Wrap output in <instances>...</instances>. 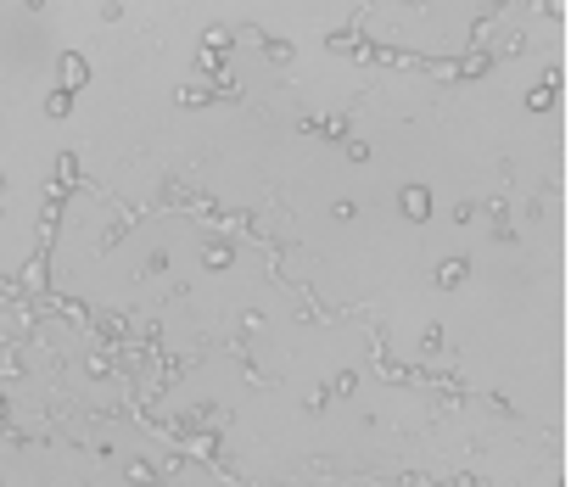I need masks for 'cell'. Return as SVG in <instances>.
Here are the masks:
<instances>
[{
  "mask_svg": "<svg viewBox=\"0 0 571 487\" xmlns=\"http://www.w3.org/2000/svg\"><path fill=\"white\" fill-rule=\"evenodd\" d=\"M398 213L415 219V224H426V219H431V191H426V185H403V191H398Z\"/></svg>",
  "mask_w": 571,
  "mask_h": 487,
  "instance_id": "6da1fadb",
  "label": "cell"
},
{
  "mask_svg": "<svg viewBox=\"0 0 571 487\" xmlns=\"http://www.w3.org/2000/svg\"><path fill=\"white\" fill-rule=\"evenodd\" d=\"M241 39H258V45H263L274 62H292V56H297V51H292V39H269V34H263V28H252V23L241 28Z\"/></svg>",
  "mask_w": 571,
  "mask_h": 487,
  "instance_id": "7a4b0ae2",
  "label": "cell"
},
{
  "mask_svg": "<svg viewBox=\"0 0 571 487\" xmlns=\"http://www.w3.org/2000/svg\"><path fill=\"white\" fill-rule=\"evenodd\" d=\"M303 135H325V140H347V118H303Z\"/></svg>",
  "mask_w": 571,
  "mask_h": 487,
  "instance_id": "3957f363",
  "label": "cell"
},
{
  "mask_svg": "<svg viewBox=\"0 0 571 487\" xmlns=\"http://www.w3.org/2000/svg\"><path fill=\"white\" fill-rule=\"evenodd\" d=\"M85 78H90V67H85V56H78V51H67V56H62V90L73 96L78 85H85Z\"/></svg>",
  "mask_w": 571,
  "mask_h": 487,
  "instance_id": "277c9868",
  "label": "cell"
},
{
  "mask_svg": "<svg viewBox=\"0 0 571 487\" xmlns=\"http://www.w3.org/2000/svg\"><path fill=\"white\" fill-rule=\"evenodd\" d=\"M465 274H471V263H465V258H442V263H437V286H460Z\"/></svg>",
  "mask_w": 571,
  "mask_h": 487,
  "instance_id": "5b68a950",
  "label": "cell"
},
{
  "mask_svg": "<svg viewBox=\"0 0 571 487\" xmlns=\"http://www.w3.org/2000/svg\"><path fill=\"white\" fill-rule=\"evenodd\" d=\"M202 263H208V269H230V263H235L230 241H208V252H202Z\"/></svg>",
  "mask_w": 571,
  "mask_h": 487,
  "instance_id": "8992f818",
  "label": "cell"
},
{
  "mask_svg": "<svg viewBox=\"0 0 571 487\" xmlns=\"http://www.w3.org/2000/svg\"><path fill=\"white\" fill-rule=\"evenodd\" d=\"M124 325H129L124 314H112V319H101V325H96V336H101V342H118V336H124Z\"/></svg>",
  "mask_w": 571,
  "mask_h": 487,
  "instance_id": "52a82bcc",
  "label": "cell"
},
{
  "mask_svg": "<svg viewBox=\"0 0 571 487\" xmlns=\"http://www.w3.org/2000/svg\"><path fill=\"white\" fill-rule=\"evenodd\" d=\"M56 185H78V162L62 151V162H56Z\"/></svg>",
  "mask_w": 571,
  "mask_h": 487,
  "instance_id": "ba28073f",
  "label": "cell"
},
{
  "mask_svg": "<svg viewBox=\"0 0 571 487\" xmlns=\"http://www.w3.org/2000/svg\"><path fill=\"white\" fill-rule=\"evenodd\" d=\"M67 107H73V96H67V90H56V96L45 101V118H67Z\"/></svg>",
  "mask_w": 571,
  "mask_h": 487,
  "instance_id": "9c48e42d",
  "label": "cell"
},
{
  "mask_svg": "<svg viewBox=\"0 0 571 487\" xmlns=\"http://www.w3.org/2000/svg\"><path fill=\"white\" fill-rule=\"evenodd\" d=\"M554 90H560V85H549V78H543V85L526 96V107H549V101H554Z\"/></svg>",
  "mask_w": 571,
  "mask_h": 487,
  "instance_id": "30bf717a",
  "label": "cell"
},
{
  "mask_svg": "<svg viewBox=\"0 0 571 487\" xmlns=\"http://www.w3.org/2000/svg\"><path fill=\"white\" fill-rule=\"evenodd\" d=\"M442 342H448V336H442V325H431V331L420 336V347H426V353H442Z\"/></svg>",
  "mask_w": 571,
  "mask_h": 487,
  "instance_id": "8fae6325",
  "label": "cell"
},
{
  "mask_svg": "<svg viewBox=\"0 0 571 487\" xmlns=\"http://www.w3.org/2000/svg\"><path fill=\"white\" fill-rule=\"evenodd\" d=\"M230 39H235L230 28H208V51H224V45H230Z\"/></svg>",
  "mask_w": 571,
  "mask_h": 487,
  "instance_id": "7c38bea8",
  "label": "cell"
},
{
  "mask_svg": "<svg viewBox=\"0 0 571 487\" xmlns=\"http://www.w3.org/2000/svg\"><path fill=\"white\" fill-rule=\"evenodd\" d=\"M347 162H370V146H364V140H347Z\"/></svg>",
  "mask_w": 571,
  "mask_h": 487,
  "instance_id": "4fadbf2b",
  "label": "cell"
},
{
  "mask_svg": "<svg viewBox=\"0 0 571 487\" xmlns=\"http://www.w3.org/2000/svg\"><path fill=\"white\" fill-rule=\"evenodd\" d=\"M162 269H169V252H151V258H146V269H140V274H162Z\"/></svg>",
  "mask_w": 571,
  "mask_h": 487,
  "instance_id": "5bb4252c",
  "label": "cell"
},
{
  "mask_svg": "<svg viewBox=\"0 0 571 487\" xmlns=\"http://www.w3.org/2000/svg\"><path fill=\"white\" fill-rule=\"evenodd\" d=\"M353 387H358V376H353V370H342V376H336V398H347Z\"/></svg>",
  "mask_w": 571,
  "mask_h": 487,
  "instance_id": "9a60e30c",
  "label": "cell"
}]
</instances>
